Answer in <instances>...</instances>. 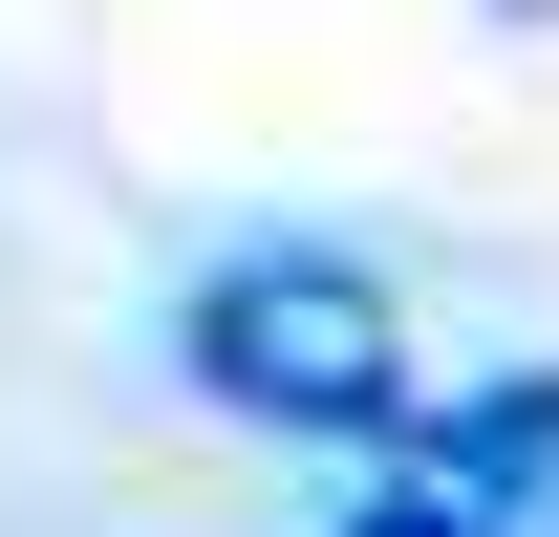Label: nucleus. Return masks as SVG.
<instances>
[{
	"instance_id": "nucleus-1",
	"label": "nucleus",
	"mask_w": 559,
	"mask_h": 537,
	"mask_svg": "<svg viewBox=\"0 0 559 537\" xmlns=\"http://www.w3.org/2000/svg\"><path fill=\"white\" fill-rule=\"evenodd\" d=\"M173 366L237 430H409V323L366 259H215L173 301Z\"/></svg>"
},
{
	"instance_id": "nucleus-2",
	"label": "nucleus",
	"mask_w": 559,
	"mask_h": 537,
	"mask_svg": "<svg viewBox=\"0 0 559 537\" xmlns=\"http://www.w3.org/2000/svg\"><path fill=\"white\" fill-rule=\"evenodd\" d=\"M430 494H474V516H538V494H559V366H495V387L430 430Z\"/></svg>"
},
{
	"instance_id": "nucleus-3",
	"label": "nucleus",
	"mask_w": 559,
	"mask_h": 537,
	"mask_svg": "<svg viewBox=\"0 0 559 537\" xmlns=\"http://www.w3.org/2000/svg\"><path fill=\"white\" fill-rule=\"evenodd\" d=\"M345 537H538V516H474V494H430V473H388V494H366Z\"/></svg>"
},
{
	"instance_id": "nucleus-4",
	"label": "nucleus",
	"mask_w": 559,
	"mask_h": 537,
	"mask_svg": "<svg viewBox=\"0 0 559 537\" xmlns=\"http://www.w3.org/2000/svg\"><path fill=\"white\" fill-rule=\"evenodd\" d=\"M516 22H559V0H516Z\"/></svg>"
}]
</instances>
